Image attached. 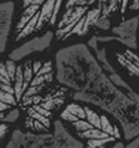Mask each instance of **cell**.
Wrapping results in <instances>:
<instances>
[{"mask_svg": "<svg viewBox=\"0 0 139 148\" xmlns=\"http://www.w3.org/2000/svg\"><path fill=\"white\" fill-rule=\"evenodd\" d=\"M53 134L49 132H24L14 130L6 148H51Z\"/></svg>", "mask_w": 139, "mask_h": 148, "instance_id": "cell-1", "label": "cell"}, {"mask_svg": "<svg viewBox=\"0 0 139 148\" xmlns=\"http://www.w3.org/2000/svg\"><path fill=\"white\" fill-rule=\"evenodd\" d=\"M54 38L53 32H47L41 37H34L30 41H26L25 43H22L17 49H14L11 54H9V59L13 62H19L24 59L25 56L30 55V54L36 53V51H45L50 46L51 41Z\"/></svg>", "mask_w": 139, "mask_h": 148, "instance_id": "cell-2", "label": "cell"}, {"mask_svg": "<svg viewBox=\"0 0 139 148\" xmlns=\"http://www.w3.org/2000/svg\"><path fill=\"white\" fill-rule=\"evenodd\" d=\"M54 132H53V144L51 148H84V144L74 138L66 129V126L56 119L53 123Z\"/></svg>", "mask_w": 139, "mask_h": 148, "instance_id": "cell-3", "label": "cell"}, {"mask_svg": "<svg viewBox=\"0 0 139 148\" xmlns=\"http://www.w3.org/2000/svg\"><path fill=\"white\" fill-rule=\"evenodd\" d=\"M96 53V58H97L98 63L101 64V67L104 68V71L106 72V75H108V77L110 79V81L116 85V87L121 88V89L126 90V92H131V87L127 83H126L125 80H123L122 77H121V75L117 72V71L114 70V67L110 64L108 62V58H106V50L105 49H98L96 47L95 50H93Z\"/></svg>", "mask_w": 139, "mask_h": 148, "instance_id": "cell-4", "label": "cell"}, {"mask_svg": "<svg viewBox=\"0 0 139 148\" xmlns=\"http://www.w3.org/2000/svg\"><path fill=\"white\" fill-rule=\"evenodd\" d=\"M139 26V16H134L129 20H125L120 25L114 26L111 33L121 38H136V30Z\"/></svg>", "mask_w": 139, "mask_h": 148, "instance_id": "cell-5", "label": "cell"}, {"mask_svg": "<svg viewBox=\"0 0 139 148\" xmlns=\"http://www.w3.org/2000/svg\"><path fill=\"white\" fill-rule=\"evenodd\" d=\"M54 4H55V0H45L43 3L41 4L42 8H39L38 21H37V25L34 30H41L42 26L50 21L51 14H53V11H54Z\"/></svg>", "mask_w": 139, "mask_h": 148, "instance_id": "cell-6", "label": "cell"}, {"mask_svg": "<svg viewBox=\"0 0 139 148\" xmlns=\"http://www.w3.org/2000/svg\"><path fill=\"white\" fill-rule=\"evenodd\" d=\"M100 14H101L100 7L93 8V9H88V11L85 12V14H84V25H83V32H81V36H85V34L91 30V28L95 25L96 20L100 17Z\"/></svg>", "mask_w": 139, "mask_h": 148, "instance_id": "cell-7", "label": "cell"}, {"mask_svg": "<svg viewBox=\"0 0 139 148\" xmlns=\"http://www.w3.org/2000/svg\"><path fill=\"white\" fill-rule=\"evenodd\" d=\"M38 11H39L38 4H30V5H26L25 8H24V12H22V14H21V18H20L19 24H17V26H16V32L21 30V29L26 25V23H28L29 20H30Z\"/></svg>", "mask_w": 139, "mask_h": 148, "instance_id": "cell-8", "label": "cell"}, {"mask_svg": "<svg viewBox=\"0 0 139 148\" xmlns=\"http://www.w3.org/2000/svg\"><path fill=\"white\" fill-rule=\"evenodd\" d=\"M38 14H39V11L37 12L36 14H34L33 17H32L30 20H29L28 23H26V25L24 26V28L21 29L20 32H17V36H16V41H21L22 38H25V37H28L29 34H32L34 32V29H36V25H37V21H38Z\"/></svg>", "mask_w": 139, "mask_h": 148, "instance_id": "cell-9", "label": "cell"}, {"mask_svg": "<svg viewBox=\"0 0 139 148\" xmlns=\"http://www.w3.org/2000/svg\"><path fill=\"white\" fill-rule=\"evenodd\" d=\"M78 136L81 138V139H85V140H92V139H105V138H109V136H111V135H108L106 132L101 131L100 129L92 127V129L87 130V131L78 132Z\"/></svg>", "mask_w": 139, "mask_h": 148, "instance_id": "cell-10", "label": "cell"}, {"mask_svg": "<svg viewBox=\"0 0 139 148\" xmlns=\"http://www.w3.org/2000/svg\"><path fill=\"white\" fill-rule=\"evenodd\" d=\"M117 60L120 62L121 66H123V67L130 72V75H134V76H136V77H139V67L135 64V63H133L130 59H127L125 55L117 54Z\"/></svg>", "mask_w": 139, "mask_h": 148, "instance_id": "cell-11", "label": "cell"}, {"mask_svg": "<svg viewBox=\"0 0 139 148\" xmlns=\"http://www.w3.org/2000/svg\"><path fill=\"white\" fill-rule=\"evenodd\" d=\"M84 112H85V119L88 121L93 127L100 129V115H98L95 110H92L89 106H84Z\"/></svg>", "mask_w": 139, "mask_h": 148, "instance_id": "cell-12", "label": "cell"}, {"mask_svg": "<svg viewBox=\"0 0 139 148\" xmlns=\"http://www.w3.org/2000/svg\"><path fill=\"white\" fill-rule=\"evenodd\" d=\"M26 113H28V117H30V118H33V119L38 121V122H41L42 125L46 127V129H49V127H50V118H47V117H45V115L39 114V113L36 112V110H34L32 106L29 108L28 110H26Z\"/></svg>", "mask_w": 139, "mask_h": 148, "instance_id": "cell-13", "label": "cell"}, {"mask_svg": "<svg viewBox=\"0 0 139 148\" xmlns=\"http://www.w3.org/2000/svg\"><path fill=\"white\" fill-rule=\"evenodd\" d=\"M100 130L106 132L108 135L114 136V125H111V122L106 115H100Z\"/></svg>", "mask_w": 139, "mask_h": 148, "instance_id": "cell-14", "label": "cell"}, {"mask_svg": "<svg viewBox=\"0 0 139 148\" xmlns=\"http://www.w3.org/2000/svg\"><path fill=\"white\" fill-rule=\"evenodd\" d=\"M66 110L70 113H72L74 115H76L80 119H85V112H84V108L80 106L79 103H68L66 106Z\"/></svg>", "mask_w": 139, "mask_h": 148, "instance_id": "cell-15", "label": "cell"}, {"mask_svg": "<svg viewBox=\"0 0 139 148\" xmlns=\"http://www.w3.org/2000/svg\"><path fill=\"white\" fill-rule=\"evenodd\" d=\"M25 126H26V127H29V129L34 130V131H39V132H46V130H47L41 122H38V121L33 119V118H30V117L26 118Z\"/></svg>", "mask_w": 139, "mask_h": 148, "instance_id": "cell-16", "label": "cell"}, {"mask_svg": "<svg viewBox=\"0 0 139 148\" xmlns=\"http://www.w3.org/2000/svg\"><path fill=\"white\" fill-rule=\"evenodd\" d=\"M71 125H72V127L75 129L76 134H78V132L87 131V130H89V129L93 127V126H92L87 119H78V121H75V122H72Z\"/></svg>", "mask_w": 139, "mask_h": 148, "instance_id": "cell-17", "label": "cell"}, {"mask_svg": "<svg viewBox=\"0 0 139 148\" xmlns=\"http://www.w3.org/2000/svg\"><path fill=\"white\" fill-rule=\"evenodd\" d=\"M110 18H109V16H103V14H100V17H98L97 20H96V23L93 26H96V28L101 29V30H109L110 29Z\"/></svg>", "mask_w": 139, "mask_h": 148, "instance_id": "cell-18", "label": "cell"}, {"mask_svg": "<svg viewBox=\"0 0 139 148\" xmlns=\"http://www.w3.org/2000/svg\"><path fill=\"white\" fill-rule=\"evenodd\" d=\"M0 101L8 103L11 106L17 105V100H16V97H14V95L8 93V92H4V90H1V89H0Z\"/></svg>", "mask_w": 139, "mask_h": 148, "instance_id": "cell-19", "label": "cell"}, {"mask_svg": "<svg viewBox=\"0 0 139 148\" xmlns=\"http://www.w3.org/2000/svg\"><path fill=\"white\" fill-rule=\"evenodd\" d=\"M19 117H20L19 109H11V110H9V112L3 117L1 122H4V123H13V122H16V121L19 119Z\"/></svg>", "mask_w": 139, "mask_h": 148, "instance_id": "cell-20", "label": "cell"}, {"mask_svg": "<svg viewBox=\"0 0 139 148\" xmlns=\"http://www.w3.org/2000/svg\"><path fill=\"white\" fill-rule=\"evenodd\" d=\"M22 75H24V81L30 84L32 79H33V71H32V63H25L22 66Z\"/></svg>", "mask_w": 139, "mask_h": 148, "instance_id": "cell-21", "label": "cell"}, {"mask_svg": "<svg viewBox=\"0 0 139 148\" xmlns=\"http://www.w3.org/2000/svg\"><path fill=\"white\" fill-rule=\"evenodd\" d=\"M62 1L63 0H55V4H54V11H53V14H51V18H50V24L54 25L56 23V18H58V14H59V9H61V5H62Z\"/></svg>", "mask_w": 139, "mask_h": 148, "instance_id": "cell-22", "label": "cell"}, {"mask_svg": "<svg viewBox=\"0 0 139 148\" xmlns=\"http://www.w3.org/2000/svg\"><path fill=\"white\" fill-rule=\"evenodd\" d=\"M6 68H7V72H8L11 80L13 81L14 80V72H16V62L9 59L8 62H6Z\"/></svg>", "mask_w": 139, "mask_h": 148, "instance_id": "cell-23", "label": "cell"}, {"mask_svg": "<svg viewBox=\"0 0 139 148\" xmlns=\"http://www.w3.org/2000/svg\"><path fill=\"white\" fill-rule=\"evenodd\" d=\"M61 118L63 121H67V122H70V123H72V122H75V121H78V119H80V118H78L76 115H74L72 113H70V112H67L66 109L63 110V112L61 113Z\"/></svg>", "mask_w": 139, "mask_h": 148, "instance_id": "cell-24", "label": "cell"}, {"mask_svg": "<svg viewBox=\"0 0 139 148\" xmlns=\"http://www.w3.org/2000/svg\"><path fill=\"white\" fill-rule=\"evenodd\" d=\"M47 72H53V67H51L50 62H45V63H42V67L39 68V71L36 75H45V73H47Z\"/></svg>", "mask_w": 139, "mask_h": 148, "instance_id": "cell-25", "label": "cell"}, {"mask_svg": "<svg viewBox=\"0 0 139 148\" xmlns=\"http://www.w3.org/2000/svg\"><path fill=\"white\" fill-rule=\"evenodd\" d=\"M32 108H33V109L36 110V112H38L39 114L45 115V117H47V118H50V117H51V112H50V110L43 109L42 106H39L38 103H36V105H32Z\"/></svg>", "mask_w": 139, "mask_h": 148, "instance_id": "cell-26", "label": "cell"}, {"mask_svg": "<svg viewBox=\"0 0 139 148\" xmlns=\"http://www.w3.org/2000/svg\"><path fill=\"white\" fill-rule=\"evenodd\" d=\"M123 55H125V56H126V58H127V59H130V60L133 62V63H135V64H136V66H138V67H139V56L136 55V54H134L133 51L127 50V51H126L125 54H123Z\"/></svg>", "mask_w": 139, "mask_h": 148, "instance_id": "cell-27", "label": "cell"}, {"mask_svg": "<svg viewBox=\"0 0 139 148\" xmlns=\"http://www.w3.org/2000/svg\"><path fill=\"white\" fill-rule=\"evenodd\" d=\"M7 41H8V34H7V33L0 34V54L4 53V50H6Z\"/></svg>", "mask_w": 139, "mask_h": 148, "instance_id": "cell-28", "label": "cell"}, {"mask_svg": "<svg viewBox=\"0 0 139 148\" xmlns=\"http://www.w3.org/2000/svg\"><path fill=\"white\" fill-rule=\"evenodd\" d=\"M12 26V21H7V23H0V34H9V30H11Z\"/></svg>", "mask_w": 139, "mask_h": 148, "instance_id": "cell-29", "label": "cell"}, {"mask_svg": "<svg viewBox=\"0 0 139 148\" xmlns=\"http://www.w3.org/2000/svg\"><path fill=\"white\" fill-rule=\"evenodd\" d=\"M75 5H88V4H87V0H68L66 4V8L75 7Z\"/></svg>", "mask_w": 139, "mask_h": 148, "instance_id": "cell-30", "label": "cell"}, {"mask_svg": "<svg viewBox=\"0 0 139 148\" xmlns=\"http://www.w3.org/2000/svg\"><path fill=\"white\" fill-rule=\"evenodd\" d=\"M0 89L4 90V92L14 95V89H13V87H12V84H0Z\"/></svg>", "mask_w": 139, "mask_h": 148, "instance_id": "cell-31", "label": "cell"}, {"mask_svg": "<svg viewBox=\"0 0 139 148\" xmlns=\"http://www.w3.org/2000/svg\"><path fill=\"white\" fill-rule=\"evenodd\" d=\"M88 47H91L92 50H95L96 47H98V42H97V38H96V36H93L88 41Z\"/></svg>", "mask_w": 139, "mask_h": 148, "instance_id": "cell-32", "label": "cell"}, {"mask_svg": "<svg viewBox=\"0 0 139 148\" xmlns=\"http://www.w3.org/2000/svg\"><path fill=\"white\" fill-rule=\"evenodd\" d=\"M41 67H42V62H39V60L33 62V63H32V71H33V75H36Z\"/></svg>", "mask_w": 139, "mask_h": 148, "instance_id": "cell-33", "label": "cell"}, {"mask_svg": "<svg viewBox=\"0 0 139 148\" xmlns=\"http://www.w3.org/2000/svg\"><path fill=\"white\" fill-rule=\"evenodd\" d=\"M43 1L45 0H22V5H24V8L26 5H30V4H38V5H41Z\"/></svg>", "mask_w": 139, "mask_h": 148, "instance_id": "cell-34", "label": "cell"}, {"mask_svg": "<svg viewBox=\"0 0 139 148\" xmlns=\"http://www.w3.org/2000/svg\"><path fill=\"white\" fill-rule=\"evenodd\" d=\"M129 9H131V11H138L139 9V0H133V3L130 4V5H127Z\"/></svg>", "mask_w": 139, "mask_h": 148, "instance_id": "cell-35", "label": "cell"}, {"mask_svg": "<svg viewBox=\"0 0 139 148\" xmlns=\"http://www.w3.org/2000/svg\"><path fill=\"white\" fill-rule=\"evenodd\" d=\"M125 147V144H123V142L122 140H117L116 143H113V144H110L109 147H106V148H123Z\"/></svg>", "mask_w": 139, "mask_h": 148, "instance_id": "cell-36", "label": "cell"}, {"mask_svg": "<svg viewBox=\"0 0 139 148\" xmlns=\"http://www.w3.org/2000/svg\"><path fill=\"white\" fill-rule=\"evenodd\" d=\"M129 1L130 0H121V13H125L126 9H127V5H129Z\"/></svg>", "mask_w": 139, "mask_h": 148, "instance_id": "cell-37", "label": "cell"}, {"mask_svg": "<svg viewBox=\"0 0 139 148\" xmlns=\"http://www.w3.org/2000/svg\"><path fill=\"white\" fill-rule=\"evenodd\" d=\"M9 108H11V105H8V103L3 102V101H0V113H1V112H6V110H8Z\"/></svg>", "mask_w": 139, "mask_h": 148, "instance_id": "cell-38", "label": "cell"}, {"mask_svg": "<svg viewBox=\"0 0 139 148\" xmlns=\"http://www.w3.org/2000/svg\"><path fill=\"white\" fill-rule=\"evenodd\" d=\"M8 131V127H7L6 123H0V132H7Z\"/></svg>", "mask_w": 139, "mask_h": 148, "instance_id": "cell-39", "label": "cell"}]
</instances>
